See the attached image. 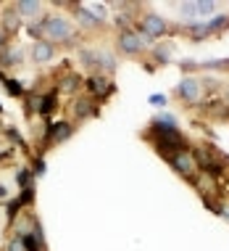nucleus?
<instances>
[{
	"label": "nucleus",
	"mask_w": 229,
	"mask_h": 251,
	"mask_svg": "<svg viewBox=\"0 0 229 251\" xmlns=\"http://www.w3.org/2000/svg\"><path fill=\"white\" fill-rule=\"evenodd\" d=\"M42 29H45V35H48L50 40H63V43H69V40L74 37L71 24L66 22V19H61V16H50L48 22L42 24Z\"/></svg>",
	"instance_id": "1"
},
{
	"label": "nucleus",
	"mask_w": 229,
	"mask_h": 251,
	"mask_svg": "<svg viewBox=\"0 0 229 251\" xmlns=\"http://www.w3.org/2000/svg\"><path fill=\"white\" fill-rule=\"evenodd\" d=\"M213 8H216V5H213V3H206V0H203V3H182V5H179V13L187 19V22H198V19L211 16Z\"/></svg>",
	"instance_id": "2"
},
{
	"label": "nucleus",
	"mask_w": 229,
	"mask_h": 251,
	"mask_svg": "<svg viewBox=\"0 0 229 251\" xmlns=\"http://www.w3.org/2000/svg\"><path fill=\"white\" fill-rule=\"evenodd\" d=\"M147 43H150V37H147L145 32H143V35H132V32H126V35L119 40V45H121V50H124V53H140Z\"/></svg>",
	"instance_id": "3"
},
{
	"label": "nucleus",
	"mask_w": 229,
	"mask_h": 251,
	"mask_svg": "<svg viewBox=\"0 0 229 251\" xmlns=\"http://www.w3.org/2000/svg\"><path fill=\"white\" fill-rule=\"evenodd\" d=\"M179 98L182 100H187V103H198L200 100V82L198 79H192V77H187V79H182L179 82Z\"/></svg>",
	"instance_id": "4"
},
{
	"label": "nucleus",
	"mask_w": 229,
	"mask_h": 251,
	"mask_svg": "<svg viewBox=\"0 0 229 251\" xmlns=\"http://www.w3.org/2000/svg\"><path fill=\"white\" fill-rule=\"evenodd\" d=\"M143 32H145L147 37H158V35H164V32H166V19L156 16V13L145 16V19H143Z\"/></svg>",
	"instance_id": "5"
},
{
	"label": "nucleus",
	"mask_w": 229,
	"mask_h": 251,
	"mask_svg": "<svg viewBox=\"0 0 229 251\" xmlns=\"http://www.w3.org/2000/svg\"><path fill=\"white\" fill-rule=\"evenodd\" d=\"M171 164H174V169L177 172H182V175H192L195 172V159L190 153H177L171 159Z\"/></svg>",
	"instance_id": "6"
},
{
	"label": "nucleus",
	"mask_w": 229,
	"mask_h": 251,
	"mask_svg": "<svg viewBox=\"0 0 229 251\" xmlns=\"http://www.w3.org/2000/svg\"><path fill=\"white\" fill-rule=\"evenodd\" d=\"M53 58V45L45 43V40H40V43L35 45V61H40V64H45V61Z\"/></svg>",
	"instance_id": "7"
},
{
	"label": "nucleus",
	"mask_w": 229,
	"mask_h": 251,
	"mask_svg": "<svg viewBox=\"0 0 229 251\" xmlns=\"http://www.w3.org/2000/svg\"><path fill=\"white\" fill-rule=\"evenodd\" d=\"M69 135H71V127L66 125V122H61V125H53L50 140H63V138H69Z\"/></svg>",
	"instance_id": "8"
},
{
	"label": "nucleus",
	"mask_w": 229,
	"mask_h": 251,
	"mask_svg": "<svg viewBox=\"0 0 229 251\" xmlns=\"http://www.w3.org/2000/svg\"><path fill=\"white\" fill-rule=\"evenodd\" d=\"M227 22H229V16H216L213 22H208V24H206V35H208V32H216V29H221V26H224Z\"/></svg>",
	"instance_id": "9"
},
{
	"label": "nucleus",
	"mask_w": 229,
	"mask_h": 251,
	"mask_svg": "<svg viewBox=\"0 0 229 251\" xmlns=\"http://www.w3.org/2000/svg\"><path fill=\"white\" fill-rule=\"evenodd\" d=\"M87 87H90V90H95V93H103L105 87V79H100V77H95V79H90V82H87Z\"/></svg>",
	"instance_id": "10"
},
{
	"label": "nucleus",
	"mask_w": 229,
	"mask_h": 251,
	"mask_svg": "<svg viewBox=\"0 0 229 251\" xmlns=\"http://www.w3.org/2000/svg\"><path fill=\"white\" fill-rule=\"evenodd\" d=\"M21 13H40V3H19Z\"/></svg>",
	"instance_id": "11"
},
{
	"label": "nucleus",
	"mask_w": 229,
	"mask_h": 251,
	"mask_svg": "<svg viewBox=\"0 0 229 251\" xmlns=\"http://www.w3.org/2000/svg\"><path fill=\"white\" fill-rule=\"evenodd\" d=\"M19 61H21V53H5V56H3V61H0V64L11 66V64H19Z\"/></svg>",
	"instance_id": "12"
},
{
	"label": "nucleus",
	"mask_w": 229,
	"mask_h": 251,
	"mask_svg": "<svg viewBox=\"0 0 229 251\" xmlns=\"http://www.w3.org/2000/svg\"><path fill=\"white\" fill-rule=\"evenodd\" d=\"M79 19H82V22H84L87 26H90V24H95V16H92V13L87 11V8H79Z\"/></svg>",
	"instance_id": "13"
},
{
	"label": "nucleus",
	"mask_w": 229,
	"mask_h": 251,
	"mask_svg": "<svg viewBox=\"0 0 229 251\" xmlns=\"http://www.w3.org/2000/svg\"><path fill=\"white\" fill-rule=\"evenodd\" d=\"M150 103H153V106H164V103H166V98H164V96H153V98H150Z\"/></svg>",
	"instance_id": "14"
},
{
	"label": "nucleus",
	"mask_w": 229,
	"mask_h": 251,
	"mask_svg": "<svg viewBox=\"0 0 229 251\" xmlns=\"http://www.w3.org/2000/svg\"><path fill=\"white\" fill-rule=\"evenodd\" d=\"M8 251H24V241H13Z\"/></svg>",
	"instance_id": "15"
},
{
	"label": "nucleus",
	"mask_w": 229,
	"mask_h": 251,
	"mask_svg": "<svg viewBox=\"0 0 229 251\" xmlns=\"http://www.w3.org/2000/svg\"><path fill=\"white\" fill-rule=\"evenodd\" d=\"M5 193H8V191H5L3 185H0V199H5Z\"/></svg>",
	"instance_id": "16"
},
{
	"label": "nucleus",
	"mask_w": 229,
	"mask_h": 251,
	"mask_svg": "<svg viewBox=\"0 0 229 251\" xmlns=\"http://www.w3.org/2000/svg\"><path fill=\"white\" fill-rule=\"evenodd\" d=\"M0 45H3V32H0Z\"/></svg>",
	"instance_id": "17"
}]
</instances>
